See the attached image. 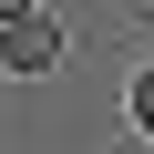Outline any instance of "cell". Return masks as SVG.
<instances>
[{"mask_svg":"<svg viewBox=\"0 0 154 154\" xmlns=\"http://www.w3.org/2000/svg\"><path fill=\"white\" fill-rule=\"evenodd\" d=\"M51 62H62V21H51V11H31V0H0V72L41 82Z\"/></svg>","mask_w":154,"mask_h":154,"instance_id":"1","label":"cell"},{"mask_svg":"<svg viewBox=\"0 0 154 154\" xmlns=\"http://www.w3.org/2000/svg\"><path fill=\"white\" fill-rule=\"evenodd\" d=\"M123 113H134V134H144V144H154V62H144V72H134V93H123Z\"/></svg>","mask_w":154,"mask_h":154,"instance_id":"2","label":"cell"},{"mask_svg":"<svg viewBox=\"0 0 154 154\" xmlns=\"http://www.w3.org/2000/svg\"><path fill=\"white\" fill-rule=\"evenodd\" d=\"M123 154H144V144H123Z\"/></svg>","mask_w":154,"mask_h":154,"instance_id":"3","label":"cell"}]
</instances>
